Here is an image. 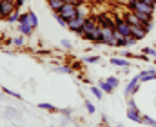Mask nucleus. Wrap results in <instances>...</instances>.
<instances>
[{
  "mask_svg": "<svg viewBox=\"0 0 156 127\" xmlns=\"http://www.w3.org/2000/svg\"><path fill=\"white\" fill-rule=\"evenodd\" d=\"M100 27V24H98V20H96V16L94 15H91V16H87L85 18V22H83V35H82V40H93V33L96 31Z\"/></svg>",
  "mask_w": 156,
  "mask_h": 127,
  "instance_id": "obj_1",
  "label": "nucleus"
},
{
  "mask_svg": "<svg viewBox=\"0 0 156 127\" xmlns=\"http://www.w3.org/2000/svg\"><path fill=\"white\" fill-rule=\"evenodd\" d=\"M125 115H127V118H129L131 122H134V124H144V115L140 113V109L136 107V104H134L133 98L127 100V111H125Z\"/></svg>",
  "mask_w": 156,
  "mask_h": 127,
  "instance_id": "obj_2",
  "label": "nucleus"
},
{
  "mask_svg": "<svg viewBox=\"0 0 156 127\" xmlns=\"http://www.w3.org/2000/svg\"><path fill=\"white\" fill-rule=\"evenodd\" d=\"M140 84H142V80H140V75H134L129 82H127V85H125V91H123V96L125 98H131L133 94H136L138 91H140Z\"/></svg>",
  "mask_w": 156,
  "mask_h": 127,
  "instance_id": "obj_3",
  "label": "nucleus"
},
{
  "mask_svg": "<svg viewBox=\"0 0 156 127\" xmlns=\"http://www.w3.org/2000/svg\"><path fill=\"white\" fill-rule=\"evenodd\" d=\"M83 22H85V18L76 16V18H73V20L67 22V29L73 31V33L78 35V37H82V35H83Z\"/></svg>",
  "mask_w": 156,
  "mask_h": 127,
  "instance_id": "obj_4",
  "label": "nucleus"
},
{
  "mask_svg": "<svg viewBox=\"0 0 156 127\" xmlns=\"http://www.w3.org/2000/svg\"><path fill=\"white\" fill-rule=\"evenodd\" d=\"M15 9H16L15 2H11V0H0V20H5Z\"/></svg>",
  "mask_w": 156,
  "mask_h": 127,
  "instance_id": "obj_5",
  "label": "nucleus"
},
{
  "mask_svg": "<svg viewBox=\"0 0 156 127\" xmlns=\"http://www.w3.org/2000/svg\"><path fill=\"white\" fill-rule=\"evenodd\" d=\"M76 7H78V5H73V4H64V7H62L58 13H60V15L69 22V20H73V18H76V16H78V9H76Z\"/></svg>",
  "mask_w": 156,
  "mask_h": 127,
  "instance_id": "obj_6",
  "label": "nucleus"
},
{
  "mask_svg": "<svg viewBox=\"0 0 156 127\" xmlns=\"http://www.w3.org/2000/svg\"><path fill=\"white\" fill-rule=\"evenodd\" d=\"M18 22H24V24H27V26H31V27H35V29L38 27V16H37L33 11H26V13H22Z\"/></svg>",
  "mask_w": 156,
  "mask_h": 127,
  "instance_id": "obj_7",
  "label": "nucleus"
},
{
  "mask_svg": "<svg viewBox=\"0 0 156 127\" xmlns=\"http://www.w3.org/2000/svg\"><path fill=\"white\" fill-rule=\"evenodd\" d=\"M96 20H98L100 27H115V18H113L109 13H102V15H96Z\"/></svg>",
  "mask_w": 156,
  "mask_h": 127,
  "instance_id": "obj_8",
  "label": "nucleus"
},
{
  "mask_svg": "<svg viewBox=\"0 0 156 127\" xmlns=\"http://www.w3.org/2000/svg\"><path fill=\"white\" fill-rule=\"evenodd\" d=\"M147 35H149V33H147V29H145L144 26H131V37H133L134 40H144Z\"/></svg>",
  "mask_w": 156,
  "mask_h": 127,
  "instance_id": "obj_9",
  "label": "nucleus"
},
{
  "mask_svg": "<svg viewBox=\"0 0 156 127\" xmlns=\"http://www.w3.org/2000/svg\"><path fill=\"white\" fill-rule=\"evenodd\" d=\"M122 18H123L129 26H144V24L140 22V18L136 16V13H134V11H129V9H127V11L122 15Z\"/></svg>",
  "mask_w": 156,
  "mask_h": 127,
  "instance_id": "obj_10",
  "label": "nucleus"
},
{
  "mask_svg": "<svg viewBox=\"0 0 156 127\" xmlns=\"http://www.w3.org/2000/svg\"><path fill=\"white\" fill-rule=\"evenodd\" d=\"M140 75V80L142 82H151V80H156V71L154 69H144L138 73Z\"/></svg>",
  "mask_w": 156,
  "mask_h": 127,
  "instance_id": "obj_11",
  "label": "nucleus"
},
{
  "mask_svg": "<svg viewBox=\"0 0 156 127\" xmlns=\"http://www.w3.org/2000/svg\"><path fill=\"white\" fill-rule=\"evenodd\" d=\"M18 33L20 35H24V37H33V33H35V27H31V26H27V24H24V22H18Z\"/></svg>",
  "mask_w": 156,
  "mask_h": 127,
  "instance_id": "obj_12",
  "label": "nucleus"
},
{
  "mask_svg": "<svg viewBox=\"0 0 156 127\" xmlns=\"http://www.w3.org/2000/svg\"><path fill=\"white\" fill-rule=\"evenodd\" d=\"M64 0H47V5H49V9L53 11V13H58L62 7H64Z\"/></svg>",
  "mask_w": 156,
  "mask_h": 127,
  "instance_id": "obj_13",
  "label": "nucleus"
},
{
  "mask_svg": "<svg viewBox=\"0 0 156 127\" xmlns=\"http://www.w3.org/2000/svg\"><path fill=\"white\" fill-rule=\"evenodd\" d=\"M111 64H113V65H118V67H131V62H129V60H125V58H116V56L111 58Z\"/></svg>",
  "mask_w": 156,
  "mask_h": 127,
  "instance_id": "obj_14",
  "label": "nucleus"
},
{
  "mask_svg": "<svg viewBox=\"0 0 156 127\" xmlns=\"http://www.w3.org/2000/svg\"><path fill=\"white\" fill-rule=\"evenodd\" d=\"M20 15H22V13H20V9H15V11H13V13H11L7 18H5V22H7V24H18V20H20Z\"/></svg>",
  "mask_w": 156,
  "mask_h": 127,
  "instance_id": "obj_15",
  "label": "nucleus"
},
{
  "mask_svg": "<svg viewBox=\"0 0 156 127\" xmlns=\"http://www.w3.org/2000/svg\"><path fill=\"white\" fill-rule=\"evenodd\" d=\"M98 87H100L105 94H113V93H115V87H111V85L107 84V80H98Z\"/></svg>",
  "mask_w": 156,
  "mask_h": 127,
  "instance_id": "obj_16",
  "label": "nucleus"
},
{
  "mask_svg": "<svg viewBox=\"0 0 156 127\" xmlns=\"http://www.w3.org/2000/svg\"><path fill=\"white\" fill-rule=\"evenodd\" d=\"M76 9H78V16H82V18H87V16H91V15H89V5H87L85 2H83V4H80Z\"/></svg>",
  "mask_w": 156,
  "mask_h": 127,
  "instance_id": "obj_17",
  "label": "nucleus"
},
{
  "mask_svg": "<svg viewBox=\"0 0 156 127\" xmlns=\"http://www.w3.org/2000/svg\"><path fill=\"white\" fill-rule=\"evenodd\" d=\"M26 38H27V37H24V35L15 37V38H11V44H13L15 47H24V45H26Z\"/></svg>",
  "mask_w": 156,
  "mask_h": 127,
  "instance_id": "obj_18",
  "label": "nucleus"
},
{
  "mask_svg": "<svg viewBox=\"0 0 156 127\" xmlns=\"http://www.w3.org/2000/svg\"><path fill=\"white\" fill-rule=\"evenodd\" d=\"M38 109H44V111H49V113H58V109H56L55 105H51V104H45V102H42V104H38Z\"/></svg>",
  "mask_w": 156,
  "mask_h": 127,
  "instance_id": "obj_19",
  "label": "nucleus"
},
{
  "mask_svg": "<svg viewBox=\"0 0 156 127\" xmlns=\"http://www.w3.org/2000/svg\"><path fill=\"white\" fill-rule=\"evenodd\" d=\"M53 71L62 73V75H69V73H73V69H71L69 65H58V67H53Z\"/></svg>",
  "mask_w": 156,
  "mask_h": 127,
  "instance_id": "obj_20",
  "label": "nucleus"
},
{
  "mask_svg": "<svg viewBox=\"0 0 156 127\" xmlns=\"http://www.w3.org/2000/svg\"><path fill=\"white\" fill-rule=\"evenodd\" d=\"M91 93H93V96H96V100H102L104 98V91L100 87H96V85H91Z\"/></svg>",
  "mask_w": 156,
  "mask_h": 127,
  "instance_id": "obj_21",
  "label": "nucleus"
},
{
  "mask_svg": "<svg viewBox=\"0 0 156 127\" xmlns=\"http://www.w3.org/2000/svg\"><path fill=\"white\" fill-rule=\"evenodd\" d=\"M82 62L83 64H98L100 62V56L96 55V56H85V58H82Z\"/></svg>",
  "mask_w": 156,
  "mask_h": 127,
  "instance_id": "obj_22",
  "label": "nucleus"
},
{
  "mask_svg": "<svg viewBox=\"0 0 156 127\" xmlns=\"http://www.w3.org/2000/svg\"><path fill=\"white\" fill-rule=\"evenodd\" d=\"M140 53H144V55H147L149 58H153V56L156 55V49H154V47H142V51H140Z\"/></svg>",
  "mask_w": 156,
  "mask_h": 127,
  "instance_id": "obj_23",
  "label": "nucleus"
},
{
  "mask_svg": "<svg viewBox=\"0 0 156 127\" xmlns=\"http://www.w3.org/2000/svg\"><path fill=\"white\" fill-rule=\"evenodd\" d=\"M107 80V84L111 85V87H115L116 89L118 85H120V80H118V76H109V78H105Z\"/></svg>",
  "mask_w": 156,
  "mask_h": 127,
  "instance_id": "obj_24",
  "label": "nucleus"
},
{
  "mask_svg": "<svg viewBox=\"0 0 156 127\" xmlns=\"http://www.w3.org/2000/svg\"><path fill=\"white\" fill-rule=\"evenodd\" d=\"M55 18H56V22H58L62 27H67V20H66V18H64L60 13H55Z\"/></svg>",
  "mask_w": 156,
  "mask_h": 127,
  "instance_id": "obj_25",
  "label": "nucleus"
},
{
  "mask_svg": "<svg viewBox=\"0 0 156 127\" xmlns=\"http://www.w3.org/2000/svg\"><path fill=\"white\" fill-rule=\"evenodd\" d=\"M85 109H87V113H91V115H94V113H96V107H94V104H91L89 100H85Z\"/></svg>",
  "mask_w": 156,
  "mask_h": 127,
  "instance_id": "obj_26",
  "label": "nucleus"
},
{
  "mask_svg": "<svg viewBox=\"0 0 156 127\" xmlns=\"http://www.w3.org/2000/svg\"><path fill=\"white\" fill-rule=\"evenodd\" d=\"M144 124L149 127H156V120L154 118H151V116H144Z\"/></svg>",
  "mask_w": 156,
  "mask_h": 127,
  "instance_id": "obj_27",
  "label": "nucleus"
},
{
  "mask_svg": "<svg viewBox=\"0 0 156 127\" xmlns=\"http://www.w3.org/2000/svg\"><path fill=\"white\" fill-rule=\"evenodd\" d=\"M4 93H5V94H9V96H13V98H18V100L22 98V96H20L18 93H16V91H11V89H7V87L4 89Z\"/></svg>",
  "mask_w": 156,
  "mask_h": 127,
  "instance_id": "obj_28",
  "label": "nucleus"
},
{
  "mask_svg": "<svg viewBox=\"0 0 156 127\" xmlns=\"http://www.w3.org/2000/svg\"><path fill=\"white\" fill-rule=\"evenodd\" d=\"M58 113H60V115H64V116H67V118H71V115H73V111H71L69 107H64V109H58Z\"/></svg>",
  "mask_w": 156,
  "mask_h": 127,
  "instance_id": "obj_29",
  "label": "nucleus"
},
{
  "mask_svg": "<svg viewBox=\"0 0 156 127\" xmlns=\"http://www.w3.org/2000/svg\"><path fill=\"white\" fill-rule=\"evenodd\" d=\"M62 47H66V49H67V51H71V49H73V44L69 42V40H66V38H64V40H62Z\"/></svg>",
  "mask_w": 156,
  "mask_h": 127,
  "instance_id": "obj_30",
  "label": "nucleus"
},
{
  "mask_svg": "<svg viewBox=\"0 0 156 127\" xmlns=\"http://www.w3.org/2000/svg\"><path fill=\"white\" fill-rule=\"evenodd\" d=\"M144 27H145V29H147V33H151V31H153V29H154V24H153V20H151V22H147V24H145V26H144Z\"/></svg>",
  "mask_w": 156,
  "mask_h": 127,
  "instance_id": "obj_31",
  "label": "nucleus"
},
{
  "mask_svg": "<svg viewBox=\"0 0 156 127\" xmlns=\"http://www.w3.org/2000/svg\"><path fill=\"white\" fill-rule=\"evenodd\" d=\"M66 4H73V5H80V4H83V0H64Z\"/></svg>",
  "mask_w": 156,
  "mask_h": 127,
  "instance_id": "obj_32",
  "label": "nucleus"
},
{
  "mask_svg": "<svg viewBox=\"0 0 156 127\" xmlns=\"http://www.w3.org/2000/svg\"><path fill=\"white\" fill-rule=\"evenodd\" d=\"M26 2H27V0H15V5H16V9H20V7H22Z\"/></svg>",
  "mask_w": 156,
  "mask_h": 127,
  "instance_id": "obj_33",
  "label": "nucleus"
},
{
  "mask_svg": "<svg viewBox=\"0 0 156 127\" xmlns=\"http://www.w3.org/2000/svg\"><path fill=\"white\" fill-rule=\"evenodd\" d=\"M142 2H147V4H151V5H156V0H142Z\"/></svg>",
  "mask_w": 156,
  "mask_h": 127,
  "instance_id": "obj_34",
  "label": "nucleus"
},
{
  "mask_svg": "<svg viewBox=\"0 0 156 127\" xmlns=\"http://www.w3.org/2000/svg\"><path fill=\"white\" fill-rule=\"evenodd\" d=\"M151 60H153V62H154V64H156V55H154V56H153V58H151Z\"/></svg>",
  "mask_w": 156,
  "mask_h": 127,
  "instance_id": "obj_35",
  "label": "nucleus"
}]
</instances>
